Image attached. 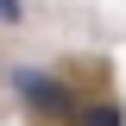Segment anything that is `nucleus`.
Masks as SVG:
<instances>
[{
    "mask_svg": "<svg viewBox=\"0 0 126 126\" xmlns=\"http://www.w3.org/2000/svg\"><path fill=\"white\" fill-rule=\"evenodd\" d=\"M6 82H13V94L25 101L32 113H44V120H57V113H76L69 88H63V82L50 76V69H38V63H19V69H13Z\"/></svg>",
    "mask_w": 126,
    "mask_h": 126,
    "instance_id": "1",
    "label": "nucleus"
},
{
    "mask_svg": "<svg viewBox=\"0 0 126 126\" xmlns=\"http://www.w3.org/2000/svg\"><path fill=\"white\" fill-rule=\"evenodd\" d=\"M69 126H126V107L120 101H88V107L69 113Z\"/></svg>",
    "mask_w": 126,
    "mask_h": 126,
    "instance_id": "2",
    "label": "nucleus"
},
{
    "mask_svg": "<svg viewBox=\"0 0 126 126\" xmlns=\"http://www.w3.org/2000/svg\"><path fill=\"white\" fill-rule=\"evenodd\" d=\"M0 25H19V0H0Z\"/></svg>",
    "mask_w": 126,
    "mask_h": 126,
    "instance_id": "3",
    "label": "nucleus"
}]
</instances>
